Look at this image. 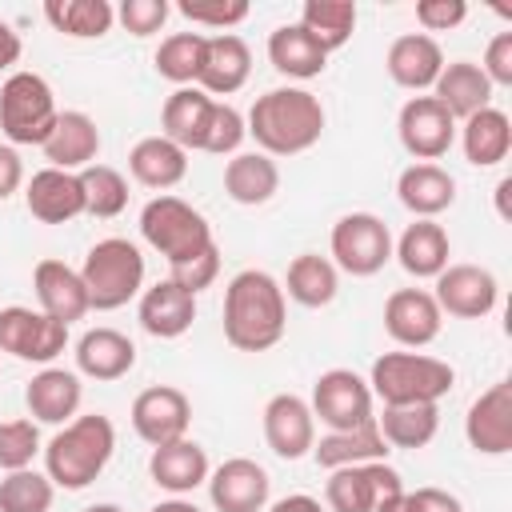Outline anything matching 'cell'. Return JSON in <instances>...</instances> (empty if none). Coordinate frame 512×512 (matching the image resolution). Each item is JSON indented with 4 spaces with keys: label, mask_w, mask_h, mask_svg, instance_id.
<instances>
[{
    "label": "cell",
    "mask_w": 512,
    "mask_h": 512,
    "mask_svg": "<svg viewBox=\"0 0 512 512\" xmlns=\"http://www.w3.org/2000/svg\"><path fill=\"white\" fill-rule=\"evenodd\" d=\"M284 288L264 268H244L224 288V340L236 352H268L284 340Z\"/></svg>",
    "instance_id": "1"
},
{
    "label": "cell",
    "mask_w": 512,
    "mask_h": 512,
    "mask_svg": "<svg viewBox=\"0 0 512 512\" xmlns=\"http://www.w3.org/2000/svg\"><path fill=\"white\" fill-rule=\"evenodd\" d=\"M264 156H300L324 136V104L308 88H268L244 120Z\"/></svg>",
    "instance_id": "2"
},
{
    "label": "cell",
    "mask_w": 512,
    "mask_h": 512,
    "mask_svg": "<svg viewBox=\"0 0 512 512\" xmlns=\"http://www.w3.org/2000/svg\"><path fill=\"white\" fill-rule=\"evenodd\" d=\"M112 452H116V428L108 416L100 412L72 416L44 444V476L64 492H80L108 468Z\"/></svg>",
    "instance_id": "3"
},
{
    "label": "cell",
    "mask_w": 512,
    "mask_h": 512,
    "mask_svg": "<svg viewBox=\"0 0 512 512\" xmlns=\"http://www.w3.org/2000/svg\"><path fill=\"white\" fill-rule=\"evenodd\" d=\"M456 384L448 360L424 352H384L372 364L368 388L380 404H440Z\"/></svg>",
    "instance_id": "4"
},
{
    "label": "cell",
    "mask_w": 512,
    "mask_h": 512,
    "mask_svg": "<svg viewBox=\"0 0 512 512\" xmlns=\"http://www.w3.org/2000/svg\"><path fill=\"white\" fill-rule=\"evenodd\" d=\"M80 280H84L88 304L96 312H116V308H124L128 300H136L144 292V256L124 236L96 240L84 256Z\"/></svg>",
    "instance_id": "5"
},
{
    "label": "cell",
    "mask_w": 512,
    "mask_h": 512,
    "mask_svg": "<svg viewBox=\"0 0 512 512\" xmlns=\"http://www.w3.org/2000/svg\"><path fill=\"white\" fill-rule=\"evenodd\" d=\"M140 236L156 248L168 264H180L204 248H212V224L180 196H156L140 212Z\"/></svg>",
    "instance_id": "6"
},
{
    "label": "cell",
    "mask_w": 512,
    "mask_h": 512,
    "mask_svg": "<svg viewBox=\"0 0 512 512\" xmlns=\"http://www.w3.org/2000/svg\"><path fill=\"white\" fill-rule=\"evenodd\" d=\"M56 96L44 76L36 72H12L0 84V132L8 144H44L48 132L56 128Z\"/></svg>",
    "instance_id": "7"
},
{
    "label": "cell",
    "mask_w": 512,
    "mask_h": 512,
    "mask_svg": "<svg viewBox=\"0 0 512 512\" xmlns=\"http://www.w3.org/2000/svg\"><path fill=\"white\" fill-rule=\"evenodd\" d=\"M328 248H332V264L336 272H348V276H376L388 260H392V232L380 216L372 212H348L332 224V236H328Z\"/></svg>",
    "instance_id": "8"
},
{
    "label": "cell",
    "mask_w": 512,
    "mask_h": 512,
    "mask_svg": "<svg viewBox=\"0 0 512 512\" xmlns=\"http://www.w3.org/2000/svg\"><path fill=\"white\" fill-rule=\"evenodd\" d=\"M372 388L364 376H356L352 368H328L316 376L312 384V420H320L328 432H348V428H360L368 420H376L372 412Z\"/></svg>",
    "instance_id": "9"
},
{
    "label": "cell",
    "mask_w": 512,
    "mask_h": 512,
    "mask_svg": "<svg viewBox=\"0 0 512 512\" xmlns=\"http://www.w3.org/2000/svg\"><path fill=\"white\" fill-rule=\"evenodd\" d=\"M64 348H68V324L24 304L0 308V352L24 364H52Z\"/></svg>",
    "instance_id": "10"
},
{
    "label": "cell",
    "mask_w": 512,
    "mask_h": 512,
    "mask_svg": "<svg viewBox=\"0 0 512 512\" xmlns=\"http://www.w3.org/2000/svg\"><path fill=\"white\" fill-rule=\"evenodd\" d=\"M396 492H404L400 472L388 460H372V464H348L328 472L324 504L328 512H376V504Z\"/></svg>",
    "instance_id": "11"
},
{
    "label": "cell",
    "mask_w": 512,
    "mask_h": 512,
    "mask_svg": "<svg viewBox=\"0 0 512 512\" xmlns=\"http://www.w3.org/2000/svg\"><path fill=\"white\" fill-rule=\"evenodd\" d=\"M396 136L416 164H436L456 140V120L436 96H412L396 116Z\"/></svg>",
    "instance_id": "12"
},
{
    "label": "cell",
    "mask_w": 512,
    "mask_h": 512,
    "mask_svg": "<svg viewBox=\"0 0 512 512\" xmlns=\"http://www.w3.org/2000/svg\"><path fill=\"white\" fill-rule=\"evenodd\" d=\"M432 300L440 304V312H448L456 320H484L500 300V284L480 264H448L436 276Z\"/></svg>",
    "instance_id": "13"
},
{
    "label": "cell",
    "mask_w": 512,
    "mask_h": 512,
    "mask_svg": "<svg viewBox=\"0 0 512 512\" xmlns=\"http://www.w3.org/2000/svg\"><path fill=\"white\" fill-rule=\"evenodd\" d=\"M192 424V404L172 384H152L132 400V428L144 444L160 448L172 440H184Z\"/></svg>",
    "instance_id": "14"
},
{
    "label": "cell",
    "mask_w": 512,
    "mask_h": 512,
    "mask_svg": "<svg viewBox=\"0 0 512 512\" xmlns=\"http://www.w3.org/2000/svg\"><path fill=\"white\" fill-rule=\"evenodd\" d=\"M464 436H468L472 452H480V456H504V452H512V384L508 380L488 384L468 404Z\"/></svg>",
    "instance_id": "15"
},
{
    "label": "cell",
    "mask_w": 512,
    "mask_h": 512,
    "mask_svg": "<svg viewBox=\"0 0 512 512\" xmlns=\"http://www.w3.org/2000/svg\"><path fill=\"white\" fill-rule=\"evenodd\" d=\"M444 328V312L432 300V292L424 288H396L384 300V332L400 344V348H424L440 336Z\"/></svg>",
    "instance_id": "16"
},
{
    "label": "cell",
    "mask_w": 512,
    "mask_h": 512,
    "mask_svg": "<svg viewBox=\"0 0 512 512\" xmlns=\"http://www.w3.org/2000/svg\"><path fill=\"white\" fill-rule=\"evenodd\" d=\"M268 492H272L268 472L248 456H232L208 472V496L216 512H264Z\"/></svg>",
    "instance_id": "17"
},
{
    "label": "cell",
    "mask_w": 512,
    "mask_h": 512,
    "mask_svg": "<svg viewBox=\"0 0 512 512\" xmlns=\"http://www.w3.org/2000/svg\"><path fill=\"white\" fill-rule=\"evenodd\" d=\"M264 440L268 448L280 456V460H300L312 452L316 444V420H312V408L308 400L292 396V392H280L264 404Z\"/></svg>",
    "instance_id": "18"
},
{
    "label": "cell",
    "mask_w": 512,
    "mask_h": 512,
    "mask_svg": "<svg viewBox=\"0 0 512 512\" xmlns=\"http://www.w3.org/2000/svg\"><path fill=\"white\" fill-rule=\"evenodd\" d=\"M24 204L40 224H68L84 216V188L80 172H60V168H40L24 184Z\"/></svg>",
    "instance_id": "19"
},
{
    "label": "cell",
    "mask_w": 512,
    "mask_h": 512,
    "mask_svg": "<svg viewBox=\"0 0 512 512\" xmlns=\"http://www.w3.org/2000/svg\"><path fill=\"white\" fill-rule=\"evenodd\" d=\"M32 292H36L40 312L52 316V320H60V324H72L84 312H92L88 288H84L80 272L68 268L64 260H40L32 268Z\"/></svg>",
    "instance_id": "20"
},
{
    "label": "cell",
    "mask_w": 512,
    "mask_h": 512,
    "mask_svg": "<svg viewBox=\"0 0 512 512\" xmlns=\"http://www.w3.org/2000/svg\"><path fill=\"white\" fill-rule=\"evenodd\" d=\"M40 148H44L48 168L84 172L100 156V128H96V120L88 112H60L56 128L48 132V140Z\"/></svg>",
    "instance_id": "21"
},
{
    "label": "cell",
    "mask_w": 512,
    "mask_h": 512,
    "mask_svg": "<svg viewBox=\"0 0 512 512\" xmlns=\"http://www.w3.org/2000/svg\"><path fill=\"white\" fill-rule=\"evenodd\" d=\"M80 400H84L80 372H68V368H44L24 388V404H28V416L36 424H60L64 428L80 412Z\"/></svg>",
    "instance_id": "22"
},
{
    "label": "cell",
    "mask_w": 512,
    "mask_h": 512,
    "mask_svg": "<svg viewBox=\"0 0 512 512\" xmlns=\"http://www.w3.org/2000/svg\"><path fill=\"white\" fill-rule=\"evenodd\" d=\"M384 68L392 76V84L408 88V92H428L444 68V52L432 36L424 32H404L388 44V56H384Z\"/></svg>",
    "instance_id": "23"
},
{
    "label": "cell",
    "mask_w": 512,
    "mask_h": 512,
    "mask_svg": "<svg viewBox=\"0 0 512 512\" xmlns=\"http://www.w3.org/2000/svg\"><path fill=\"white\" fill-rule=\"evenodd\" d=\"M252 72V52L236 32H220L204 40V64H200V80L196 88L208 96H232L248 84Z\"/></svg>",
    "instance_id": "24"
},
{
    "label": "cell",
    "mask_w": 512,
    "mask_h": 512,
    "mask_svg": "<svg viewBox=\"0 0 512 512\" xmlns=\"http://www.w3.org/2000/svg\"><path fill=\"white\" fill-rule=\"evenodd\" d=\"M136 316H140V328H144L148 336H156V340H176V336H184V332L192 328V320H196V296L184 292V288L172 284V280H160V284H152V288L140 292Z\"/></svg>",
    "instance_id": "25"
},
{
    "label": "cell",
    "mask_w": 512,
    "mask_h": 512,
    "mask_svg": "<svg viewBox=\"0 0 512 512\" xmlns=\"http://www.w3.org/2000/svg\"><path fill=\"white\" fill-rule=\"evenodd\" d=\"M208 452L196 444V440H172V444H160L152 448V460H148V476L156 488L172 492V496H184L200 484H208Z\"/></svg>",
    "instance_id": "26"
},
{
    "label": "cell",
    "mask_w": 512,
    "mask_h": 512,
    "mask_svg": "<svg viewBox=\"0 0 512 512\" xmlns=\"http://www.w3.org/2000/svg\"><path fill=\"white\" fill-rule=\"evenodd\" d=\"M396 196L416 220H436L456 204V180L440 164H408L396 176Z\"/></svg>",
    "instance_id": "27"
},
{
    "label": "cell",
    "mask_w": 512,
    "mask_h": 512,
    "mask_svg": "<svg viewBox=\"0 0 512 512\" xmlns=\"http://www.w3.org/2000/svg\"><path fill=\"white\" fill-rule=\"evenodd\" d=\"M392 256L400 260V268L416 280H436L444 268H448V256H452V244H448V232L436 224V220H412L400 240L392 244Z\"/></svg>",
    "instance_id": "28"
},
{
    "label": "cell",
    "mask_w": 512,
    "mask_h": 512,
    "mask_svg": "<svg viewBox=\"0 0 512 512\" xmlns=\"http://www.w3.org/2000/svg\"><path fill=\"white\" fill-rule=\"evenodd\" d=\"M136 364V344L116 328H88L76 340V372L88 380H120Z\"/></svg>",
    "instance_id": "29"
},
{
    "label": "cell",
    "mask_w": 512,
    "mask_h": 512,
    "mask_svg": "<svg viewBox=\"0 0 512 512\" xmlns=\"http://www.w3.org/2000/svg\"><path fill=\"white\" fill-rule=\"evenodd\" d=\"M432 96L448 108L452 120H468L480 108H492V84L480 72V64H472V60L444 64L440 76H436V84H432Z\"/></svg>",
    "instance_id": "30"
},
{
    "label": "cell",
    "mask_w": 512,
    "mask_h": 512,
    "mask_svg": "<svg viewBox=\"0 0 512 512\" xmlns=\"http://www.w3.org/2000/svg\"><path fill=\"white\" fill-rule=\"evenodd\" d=\"M128 172L136 176V184L156 188L164 196L168 188H176L188 176V152L180 144H172L168 136H144L128 152Z\"/></svg>",
    "instance_id": "31"
},
{
    "label": "cell",
    "mask_w": 512,
    "mask_h": 512,
    "mask_svg": "<svg viewBox=\"0 0 512 512\" xmlns=\"http://www.w3.org/2000/svg\"><path fill=\"white\" fill-rule=\"evenodd\" d=\"M212 108H216V100H212L208 92H200L196 84H192V88H176V92L164 100V108H160V128H164L160 136H168V140L180 144L184 152H188V148L200 152Z\"/></svg>",
    "instance_id": "32"
},
{
    "label": "cell",
    "mask_w": 512,
    "mask_h": 512,
    "mask_svg": "<svg viewBox=\"0 0 512 512\" xmlns=\"http://www.w3.org/2000/svg\"><path fill=\"white\" fill-rule=\"evenodd\" d=\"M388 444L376 428V420L360 424V428H348V432H324L316 444H312V456L324 472H336V468H348V464H372V460H388Z\"/></svg>",
    "instance_id": "33"
},
{
    "label": "cell",
    "mask_w": 512,
    "mask_h": 512,
    "mask_svg": "<svg viewBox=\"0 0 512 512\" xmlns=\"http://www.w3.org/2000/svg\"><path fill=\"white\" fill-rule=\"evenodd\" d=\"M276 188H280V168L264 152H236L224 164V192H228V200H236L244 208L268 204L276 196Z\"/></svg>",
    "instance_id": "34"
},
{
    "label": "cell",
    "mask_w": 512,
    "mask_h": 512,
    "mask_svg": "<svg viewBox=\"0 0 512 512\" xmlns=\"http://www.w3.org/2000/svg\"><path fill=\"white\" fill-rule=\"evenodd\" d=\"M460 148L472 168H496L512 152V120L500 108H480L460 128Z\"/></svg>",
    "instance_id": "35"
},
{
    "label": "cell",
    "mask_w": 512,
    "mask_h": 512,
    "mask_svg": "<svg viewBox=\"0 0 512 512\" xmlns=\"http://www.w3.org/2000/svg\"><path fill=\"white\" fill-rule=\"evenodd\" d=\"M268 60L280 76L288 80H312L324 72L328 64V52L300 28V24H280L272 36H268Z\"/></svg>",
    "instance_id": "36"
},
{
    "label": "cell",
    "mask_w": 512,
    "mask_h": 512,
    "mask_svg": "<svg viewBox=\"0 0 512 512\" xmlns=\"http://www.w3.org/2000/svg\"><path fill=\"white\" fill-rule=\"evenodd\" d=\"M280 288H284L296 304H304V308H324V304H332L336 292H340V272H336V264H332L328 256H320V252H300V256L288 264V276H284Z\"/></svg>",
    "instance_id": "37"
},
{
    "label": "cell",
    "mask_w": 512,
    "mask_h": 512,
    "mask_svg": "<svg viewBox=\"0 0 512 512\" xmlns=\"http://www.w3.org/2000/svg\"><path fill=\"white\" fill-rule=\"evenodd\" d=\"M376 428L388 448H424L432 444L440 428V408L436 404H384L376 416Z\"/></svg>",
    "instance_id": "38"
},
{
    "label": "cell",
    "mask_w": 512,
    "mask_h": 512,
    "mask_svg": "<svg viewBox=\"0 0 512 512\" xmlns=\"http://www.w3.org/2000/svg\"><path fill=\"white\" fill-rule=\"evenodd\" d=\"M324 52H336L352 40L356 28V4L352 0H304L300 20H296Z\"/></svg>",
    "instance_id": "39"
},
{
    "label": "cell",
    "mask_w": 512,
    "mask_h": 512,
    "mask_svg": "<svg viewBox=\"0 0 512 512\" xmlns=\"http://www.w3.org/2000/svg\"><path fill=\"white\" fill-rule=\"evenodd\" d=\"M44 20L72 40H92V36H104L112 28L116 8L108 0H48Z\"/></svg>",
    "instance_id": "40"
},
{
    "label": "cell",
    "mask_w": 512,
    "mask_h": 512,
    "mask_svg": "<svg viewBox=\"0 0 512 512\" xmlns=\"http://www.w3.org/2000/svg\"><path fill=\"white\" fill-rule=\"evenodd\" d=\"M204 32H172L160 40L152 64L164 80H172L176 88H192L200 80V64H204Z\"/></svg>",
    "instance_id": "41"
},
{
    "label": "cell",
    "mask_w": 512,
    "mask_h": 512,
    "mask_svg": "<svg viewBox=\"0 0 512 512\" xmlns=\"http://www.w3.org/2000/svg\"><path fill=\"white\" fill-rule=\"evenodd\" d=\"M80 188H84V212L96 220H112L128 208V180L108 164H88L80 172Z\"/></svg>",
    "instance_id": "42"
},
{
    "label": "cell",
    "mask_w": 512,
    "mask_h": 512,
    "mask_svg": "<svg viewBox=\"0 0 512 512\" xmlns=\"http://www.w3.org/2000/svg\"><path fill=\"white\" fill-rule=\"evenodd\" d=\"M52 496H56V484L36 468L4 472L0 480V512H48Z\"/></svg>",
    "instance_id": "43"
},
{
    "label": "cell",
    "mask_w": 512,
    "mask_h": 512,
    "mask_svg": "<svg viewBox=\"0 0 512 512\" xmlns=\"http://www.w3.org/2000/svg\"><path fill=\"white\" fill-rule=\"evenodd\" d=\"M40 448V428L36 420H0V468L4 472H20V468H32Z\"/></svg>",
    "instance_id": "44"
},
{
    "label": "cell",
    "mask_w": 512,
    "mask_h": 512,
    "mask_svg": "<svg viewBox=\"0 0 512 512\" xmlns=\"http://www.w3.org/2000/svg\"><path fill=\"white\" fill-rule=\"evenodd\" d=\"M244 136H248L244 116H240L232 104H220V100H216V108H212V116H208V132H204L200 152H212V156H232V152L240 148V140H244Z\"/></svg>",
    "instance_id": "45"
},
{
    "label": "cell",
    "mask_w": 512,
    "mask_h": 512,
    "mask_svg": "<svg viewBox=\"0 0 512 512\" xmlns=\"http://www.w3.org/2000/svg\"><path fill=\"white\" fill-rule=\"evenodd\" d=\"M176 12L184 20H192V24L220 28V32H228V28H236V24L248 20V4L244 0H180Z\"/></svg>",
    "instance_id": "46"
},
{
    "label": "cell",
    "mask_w": 512,
    "mask_h": 512,
    "mask_svg": "<svg viewBox=\"0 0 512 512\" xmlns=\"http://www.w3.org/2000/svg\"><path fill=\"white\" fill-rule=\"evenodd\" d=\"M216 276H220V248L216 244L204 248V252H196V256H188V260H180V264H168V280L180 284L192 296L204 292V288H212Z\"/></svg>",
    "instance_id": "47"
},
{
    "label": "cell",
    "mask_w": 512,
    "mask_h": 512,
    "mask_svg": "<svg viewBox=\"0 0 512 512\" xmlns=\"http://www.w3.org/2000/svg\"><path fill=\"white\" fill-rule=\"evenodd\" d=\"M168 12H172L168 0H124V4L116 8V20H120L124 32H132V36H152V32L164 28Z\"/></svg>",
    "instance_id": "48"
},
{
    "label": "cell",
    "mask_w": 512,
    "mask_h": 512,
    "mask_svg": "<svg viewBox=\"0 0 512 512\" xmlns=\"http://www.w3.org/2000/svg\"><path fill=\"white\" fill-rule=\"evenodd\" d=\"M464 16H468L464 0H420L416 4V24L424 28V36L428 32H452L464 24Z\"/></svg>",
    "instance_id": "49"
},
{
    "label": "cell",
    "mask_w": 512,
    "mask_h": 512,
    "mask_svg": "<svg viewBox=\"0 0 512 512\" xmlns=\"http://www.w3.org/2000/svg\"><path fill=\"white\" fill-rule=\"evenodd\" d=\"M480 72L488 76L492 88H512V32H496L488 40Z\"/></svg>",
    "instance_id": "50"
},
{
    "label": "cell",
    "mask_w": 512,
    "mask_h": 512,
    "mask_svg": "<svg viewBox=\"0 0 512 512\" xmlns=\"http://www.w3.org/2000/svg\"><path fill=\"white\" fill-rule=\"evenodd\" d=\"M24 184V164L16 156L12 144H0V200H8L12 192H20Z\"/></svg>",
    "instance_id": "51"
},
{
    "label": "cell",
    "mask_w": 512,
    "mask_h": 512,
    "mask_svg": "<svg viewBox=\"0 0 512 512\" xmlns=\"http://www.w3.org/2000/svg\"><path fill=\"white\" fill-rule=\"evenodd\" d=\"M412 504H416V512H464V504L444 488H416Z\"/></svg>",
    "instance_id": "52"
},
{
    "label": "cell",
    "mask_w": 512,
    "mask_h": 512,
    "mask_svg": "<svg viewBox=\"0 0 512 512\" xmlns=\"http://www.w3.org/2000/svg\"><path fill=\"white\" fill-rule=\"evenodd\" d=\"M20 52H24L20 36L12 32V24H8V20H0V72H8V68L20 60Z\"/></svg>",
    "instance_id": "53"
},
{
    "label": "cell",
    "mask_w": 512,
    "mask_h": 512,
    "mask_svg": "<svg viewBox=\"0 0 512 512\" xmlns=\"http://www.w3.org/2000/svg\"><path fill=\"white\" fill-rule=\"evenodd\" d=\"M268 512H324V504L316 496H308V492H292V496L276 500Z\"/></svg>",
    "instance_id": "54"
},
{
    "label": "cell",
    "mask_w": 512,
    "mask_h": 512,
    "mask_svg": "<svg viewBox=\"0 0 512 512\" xmlns=\"http://www.w3.org/2000/svg\"><path fill=\"white\" fill-rule=\"evenodd\" d=\"M376 512H416V504H412V492H396V496L380 500V504H376Z\"/></svg>",
    "instance_id": "55"
},
{
    "label": "cell",
    "mask_w": 512,
    "mask_h": 512,
    "mask_svg": "<svg viewBox=\"0 0 512 512\" xmlns=\"http://www.w3.org/2000/svg\"><path fill=\"white\" fill-rule=\"evenodd\" d=\"M148 512H200L192 500H184V496H172V500H160L156 508H148Z\"/></svg>",
    "instance_id": "56"
},
{
    "label": "cell",
    "mask_w": 512,
    "mask_h": 512,
    "mask_svg": "<svg viewBox=\"0 0 512 512\" xmlns=\"http://www.w3.org/2000/svg\"><path fill=\"white\" fill-rule=\"evenodd\" d=\"M508 192H512V176H504V180L496 184V212H500V220L512 216V212H508Z\"/></svg>",
    "instance_id": "57"
},
{
    "label": "cell",
    "mask_w": 512,
    "mask_h": 512,
    "mask_svg": "<svg viewBox=\"0 0 512 512\" xmlns=\"http://www.w3.org/2000/svg\"><path fill=\"white\" fill-rule=\"evenodd\" d=\"M84 512H124V508L120 504H88Z\"/></svg>",
    "instance_id": "58"
}]
</instances>
